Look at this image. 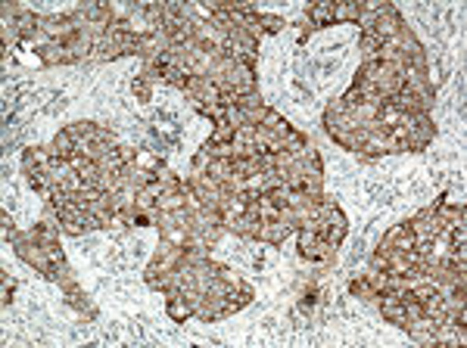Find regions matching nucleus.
Instances as JSON below:
<instances>
[{
	"label": "nucleus",
	"mask_w": 467,
	"mask_h": 348,
	"mask_svg": "<svg viewBox=\"0 0 467 348\" xmlns=\"http://www.w3.org/2000/svg\"><path fill=\"white\" fill-rule=\"evenodd\" d=\"M299 249H302V255L306 258H312V261H324L327 255H331V242L324 240L318 231H312V227H302V236H299Z\"/></svg>",
	"instance_id": "f257e3e1"
},
{
	"label": "nucleus",
	"mask_w": 467,
	"mask_h": 348,
	"mask_svg": "<svg viewBox=\"0 0 467 348\" xmlns=\"http://www.w3.org/2000/svg\"><path fill=\"white\" fill-rule=\"evenodd\" d=\"M308 16L315 19V25H327L337 19V6L327 3V6H308Z\"/></svg>",
	"instance_id": "f03ea898"
}]
</instances>
